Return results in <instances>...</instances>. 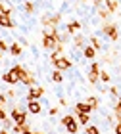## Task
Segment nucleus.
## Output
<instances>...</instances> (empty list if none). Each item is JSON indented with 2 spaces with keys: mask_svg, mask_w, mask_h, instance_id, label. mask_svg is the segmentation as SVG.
<instances>
[{
  "mask_svg": "<svg viewBox=\"0 0 121 134\" xmlns=\"http://www.w3.org/2000/svg\"><path fill=\"white\" fill-rule=\"evenodd\" d=\"M2 81L8 84V86L21 84V69H19V63H17V65H12L8 71H4V73H2Z\"/></svg>",
  "mask_w": 121,
  "mask_h": 134,
  "instance_id": "1",
  "label": "nucleus"
},
{
  "mask_svg": "<svg viewBox=\"0 0 121 134\" xmlns=\"http://www.w3.org/2000/svg\"><path fill=\"white\" fill-rule=\"evenodd\" d=\"M102 33H104L108 38H110L112 42H115L119 38V31H117V25L113 21H106L104 25H102Z\"/></svg>",
  "mask_w": 121,
  "mask_h": 134,
  "instance_id": "2",
  "label": "nucleus"
},
{
  "mask_svg": "<svg viewBox=\"0 0 121 134\" xmlns=\"http://www.w3.org/2000/svg\"><path fill=\"white\" fill-rule=\"evenodd\" d=\"M42 96H44V88H42V86H39V84H35V86L27 88L25 102H29V100H42Z\"/></svg>",
  "mask_w": 121,
  "mask_h": 134,
  "instance_id": "3",
  "label": "nucleus"
},
{
  "mask_svg": "<svg viewBox=\"0 0 121 134\" xmlns=\"http://www.w3.org/2000/svg\"><path fill=\"white\" fill-rule=\"evenodd\" d=\"M25 107H27V113L29 115H39V113H42V102L40 100H29L25 103Z\"/></svg>",
  "mask_w": 121,
  "mask_h": 134,
  "instance_id": "4",
  "label": "nucleus"
},
{
  "mask_svg": "<svg viewBox=\"0 0 121 134\" xmlns=\"http://www.w3.org/2000/svg\"><path fill=\"white\" fill-rule=\"evenodd\" d=\"M52 65H54V69H60V71H69L71 67H73V63H71L67 58H64V56L58 58L56 62H52Z\"/></svg>",
  "mask_w": 121,
  "mask_h": 134,
  "instance_id": "5",
  "label": "nucleus"
},
{
  "mask_svg": "<svg viewBox=\"0 0 121 134\" xmlns=\"http://www.w3.org/2000/svg\"><path fill=\"white\" fill-rule=\"evenodd\" d=\"M71 46H73V50H83L85 46H87V38H85L83 35H73V38H71Z\"/></svg>",
  "mask_w": 121,
  "mask_h": 134,
  "instance_id": "6",
  "label": "nucleus"
},
{
  "mask_svg": "<svg viewBox=\"0 0 121 134\" xmlns=\"http://www.w3.org/2000/svg\"><path fill=\"white\" fill-rule=\"evenodd\" d=\"M8 54L12 58H19L23 54V44H21V42H12L10 48H8Z\"/></svg>",
  "mask_w": 121,
  "mask_h": 134,
  "instance_id": "7",
  "label": "nucleus"
},
{
  "mask_svg": "<svg viewBox=\"0 0 121 134\" xmlns=\"http://www.w3.org/2000/svg\"><path fill=\"white\" fill-rule=\"evenodd\" d=\"M56 44H58V40L54 38V36H48V35H42V48L44 50H54L56 48Z\"/></svg>",
  "mask_w": 121,
  "mask_h": 134,
  "instance_id": "8",
  "label": "nucleus"
},
{
  "mask_svg": "<svg viewBox=\"0 0 121 134\" xmlns=\"http://www.w3.org/2000/svg\"><path fill=\"white\" fill-rule=\"evenodd\" d=\"M0 27H4V29H15V21L12 19V15L0 14Z\"/></svg>",
  "mask_w": 121,
  "mask_h": 134,
  "instance_id": "9",
  "label": "nucleus"
},
{
  "mask_svg": "<svg viewBox=\"0 0 121 134\" xmlns=\"http://www.w3.org/2000/svg\"><path fill=\"white\" fill-rule=\"evenodd\" d=\"M81 27H83V23H81V21L71 19V21H67V25H65V31L71 33V35H75V33H79V31H81Z\"/></svg>",
  "mask_w": 121,
  "mask_h": 134,
  "instance_id": "10",
  "label": "nucleus"
},
{
  "mask_svg": "<svg viewBox=\"0 0 121 134\" xmlns=\"http://www.w3.org/2000/svg\"><path fill=\"white\" fill-rule=\"evenodd\" d=\"M73 111H77V113H92V107H90L88 102H77Z\"/></svg>",
  "mask_w": 121,
  "mask_h": 134,
  "instance_id": "11",
  "label": "nucleus"
},
{
  "mask_svg": "<svg viewBox=\"0 0 121 134\" xmlns=\"http://www.w3.org/2000/svg\"><path fill=\"white\" fill-rule=\"evenodd\" d=\"M81 52H83V58H85V59H94V58H96V52H98V50H96L94 46H88V44H87Z\"/></svg>",
  "mask_w": 121,
  "mask_h": 134,
  "instance_id": "12",
  "label": "nucleus"
},
{
  "mask_svg": "<svg viewBox=\"0 0 121 134\" xmlns=\"http://www.w3.org/2000/svg\"><path fill=\"white\" fill-rule=\"evenodd\" d=\"M23 12H25L27 15H33L35 12H37V4L31 2V0H25V2H23Z\"/></svg>",
  "mask_w": 121,
  "mask_h": 134,
  "instance_id": "13",
  "label": "nucleus"
},
{
  "mask_svg": "<svg viewBox=\"0 0 121 134\" xmlns=\"http://www.w3.org/2000/svg\"><path fill=\"white\" fill-rule=\"evenodd\" d=\"M75 117L79 121V125H83V126H87L90 123V113H77L75 111Z\"/></svg>",
  "mask_w": 121,
  "mask_h": 134,
  "instance_id": "14",
  "label": "nucleus"
},
{
  "mask_svg": "<svg viewBox=\"0 0 121 134\" xmlns=\"http://www.w3.org/2000/svg\"><path fill=\"white\" fill-rule=\"evenodd\" d=\"M60 23H62V14L48 15V23H46V25H56V27H60ZM42 27H44V25H42Z\"/></svg>",
  "mask_w": 121,
  "mask_h": 134,
  "instance_id": "15",
  "label": "nucleus"
},
{
  "mask_svg": "<svg viewBox=\"0 0 121 134\" xmlns=\"http://www.w3.org/2000/svg\"><path fill=\"white\" fill-rule=\"evenodd\" d=\"M104 6L112 12V14H115L117 8H119V0H104Z\"/></svg>",
  "mask_w": 121,
  "mask_h": 134,
  "instance_id": "16",
  "label": "nucleus"
},
{
  "mask_svg": "<svg viewBox=\"0 0 121 134\" xmlns=\"http://www.w3.org/2000/svg\"><path fill=\"white\" fill-rule=\"evenodd\" d=\"M50 77H52V82H56V84H62L64 82V75H62V71H60V69H54Z\"/></svg>",
  "mask_w": 121,
  "mask_h": 134,
  "instance_id": "17",
  "label": "nucleus"
},
{
  "mask_svg": "<svg viewBox=\"0 0 121 134\" xmlns=\"http://www.w3.org/2000/svg\"><path fill=\"white\" fill-rule=\"evenodd\" d=\"M14 119L12 117H6L4 121H0V129H4V130H10V129H14Z\"/></svg>",
  "mask_w": 121,
  "mask_h": 134,
  "instance_id": "18",
  "label": "nucleus"
},
{
  "mask_svg": "<svg viewBox=\"0 0 121 134\" xmlns=\"http://www.w3.org/2000/svg\"><path fill=\"white\" fill-rule=\"evenodd\" d=\"M87 102L90 103L92 111H98V109H100V102H98V98H96V96H88V98H87Z\"/></svg>",
  "mask_w": 121,
  "mask_h": 134,
  "instance_id": "19",
  "label": "nucleus"
},
{
  "mask_svg": "<svg viewBox=\"0 0 121 134\" xmlns=\"http://www.w3.org/2000/svg\"><path fill=\"white\" fill-rule=\"evenodd\" d=\"M12 12H14V8L8 4V2H2V8H0V14H6V15H12Z\"/></svg>",
  "mask_w": 121,
  "mask_h": 134,
  "instance_id": "20",
  "label": "nucleus"
},
{
  "mask_svg": "<svg viewBox=\"0 0 121 134\" xmlns=\"http://www.w3.org/2000/svg\"><path fill=\"white\" fill-rule=\"evenodd\" d=\"M96 12H98V15L102 17V19H108V17H110V15H112V12H110V10H108V8H98V10H96Z\"/></svg>",
  "mask_w": 121,
  "mask_h": 134,
  "instance_id": "21",
  "label": "nucleus"
},
{
  "mask_svg": "<svg viewBox=\"0 0 121 134\" xmlns=\"http://www.w3.org/2000/svg\"><path fill=\"white\" fill-rule=\"evenodd\" d=\"M88 40H90V44H92L94 48H96V50H102V44H100V40H98V36H88Z\"/></svg>",
  "mask_w": 121,
  "mask_h": 134,
  "instance_id": "22",
  "label": "nucleus"
},
{
  "mask_svg": "<svg viewBox=\"0 0 121 134\" xmlns=\"http://www.w3.org/2000/svg\"><path fill=\"white\" fill-rule=\"evenodd\" d=\"M87 134H100V129L96 125H87V129H85Z\"/></svg>",
  "mask_w": 121,
  "mask_h": 134,
  "instance_id": "23",
  "label": "nucleus"
},
{
  "mask_svg": "<svg viewBox=\"0 0 121 134\" xmlns=\"http://www.w3.org/2000/svg\"><path fill=\"white\" fill-rule=\"evenodd\" d=\"M100 81H102V82H104V84H106V82H110V81H112V77H110V73H108V71H104V69H102V71H100Z\"/></svg>",
  "mask_w": 121,
  "mask_h": 134,
  "instance_id": "24",
  "label": "nucleus"
},
{
  "mask_svg": "<svg viewBox=\"0 0 121 134\" xmlns=\"http://www.w3.org/2000/svg\"><path fill=\"white\" fill-rule=\"evenodd\" d=\"M6 96H8V100H14V98H15V96H17V92H15V90H14V88H12V86H10L8 90H6Z\"/></svg>",
  "mask_w": 121,
  "mask_h": 134,
  "instance_id": "25",
  "label": "nucleus"
},
{
  "mask_svg": "<svg viewBox=\"0 0 121 134\" xmlns=\"http://www.w3.org/2000/svg\"><path fill=\"white\" fill-rule=\"evenodd\" d=\"M8 48H10V44H8L4 38H0V50H2V52H8Z\"/></svg>",
  "mask_w": 121,
  "mask_h": 134,
  "instance_id": "26",
  "label": "nucleus"
},
{
  "mask_svg": "<svg viewBox=\"0 0 121 134\" xmlns=\"http://www.w3.org/2000/svg\"><path fill=\"white\" fill-rule=\"evenodd\" d=\"M6 117H10V111H6L4 107H0V121H4Z\"/></svg>",
  "mask_w": 121,
  "mask_h": 134,
  "instance_id": "27",
  "label": "nucleus"
},
{
  "mask_svg": "<svg viewBox=\"0 0 121 134\" xmlns=\"http://www.w3.org/2000/svg\"><path fill=\"white\" fill-rule=\"evenodd\" d=\"M8 102H10V100H8V96H6V92H0V103H2V105H6Z\"/></svg>",
  "mask_w": 121,
  "mask_h": 134,
  "instance_id": "28",
  "label": "nucleus"
},
{
  "mask_svg": "<svg viewBox=\"0 0 121 134\" xmlns=\"http://www.w3.org/2000/svg\"><path fill=\"white\" fill-rule=\"evenodd\" d=\"M110 94H112V98H119V90H117V86H112V88H110Z\"/></svg>",
  "mask_w": 121,
  "mask_h": 134,
  "instance_id": "29",
  "label": "nucleus"
},
{
  "mask_svg": "<svg viewBox=\"0 0 121 134\" xmlns=\"http://www.w3.org/2000/svg\"><path fill=\"white\" fill-rule=\"evenodd\" d=\"M58 113H60V109H58V107H50V109H48V115H50V117H56Z\"/></svg>",
  "mask_w": 121,
  "mask_h": 134,
  "instance_id": "30",
  "label": "nucleus"
},
{
  "mask_svg": "<svg viewBox=\"0 0 121 134\" xmlns=\"http://www.w3.org/2000/svg\"><path fill=\"white\" fill-rule=\"evenodd\" d=\"M67 103H69V102H67V100H65V98H60V105H64V107H67Z\"/></svg>",
  "mask_w": 121,
  "mask_h": 134,
  "instance_id": "31",
  "label": "nucleus"
},
{
  "mask_svg": "<svg viewBox=\"0 0 121 134\" xmlns=\"http://www.w3.org/2000/svg\"><path fill=\"white\" fill-rule=\"evenodd\" d=\"M115 107H117V109H121V96L117 98V103H115Z\"/></svg>",
  "mask_w": 121,
  "mask_h": 134,
  "instance_id": "32",
  "label": "nucleus"
},
{
  "mask_svg": "<svg viewBox=\"0 0 121 134\" xmlns=\"http://www.w3.org/2000/svg\"><path fill=\"white\" fill-rule=\"evenodd\" d=\"M0 134H10V130H4V129H0Z\"/></svg>",
  "mask_w": 121,
  "mask_h": 134,
  "instance_id": "33",
  "label": "nucleus"
},
{
  "mask_svg": "<svg viewBox=\"0 0 121 134\" xmlns=\"http://www.w3.org/2000/svg\"><path fill=\"white\" fill-rule=\"evenodd\" d=\"M2 58H4V52H2V50H0V62H2Z\"/></svg>",
  "mask_w": 121,
  "mask_h": 134,
  "instance_id": "34",
  "label": "nucleus"
},
{
  "mask_svg": "<svg viewBox=\"0 0 121 134\" xmlns=\"http://www.w3.org/2000/svg\"><path fill=\"white\" fill-rule=\"evenodd\" d=\"M35 134H44V132H40V130H37V132H35Z\"/></svg>",
  "mask_w": 121,
  "mask_h": 134,
  "instance_id": "35",
  "label": "nucleus"
},
{
  "mask_svg": "<svg viewBox=\"0 0 121 134\" xmlns=\"http://www.w3.org/2000/svg\"><path fill=\"white\" fill-rule=\"evenodd\" d=\"M0 8H2V2H0Z\"/></svg>",
  "mask_w": 121,
  "mask_h": 134,
  "instance_id": "36",
  "label": "nucleus"
},
{
  "mask_svg": "<svg viewBox=\"0 0 121 134\" xmlns=\"http://www.w3.org/2000/svg\"><path fill=\"white\" fill-rule=\"evenodd\" d=\"M0 107H4V105H2V103H0Z\"/></svg>",
  "mask_w": 121,
  "mask_h": 134,
  "instance_id": "37",
  "label": "nucleus"
},
{
  "mask_svg": "<svg viewBox=\"0 0 121 134\" xmlns=\"http://www.w3.org/2000/svg\"><path fill=\"white\" fill-rule=\"evenodd\" d=\"M119 69H121V65H119Z\"/></svg>",
  "mask_w": 121,
  "mask_h": 134,
  "instance_id": "38",
  "label": "nucleus"
}]
</instances>
